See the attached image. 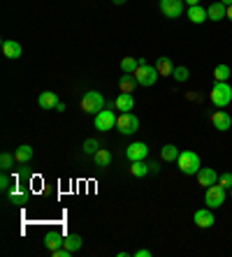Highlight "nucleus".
Returning a JSON list of instances; mask_svg holds the SVG:
<instances>
[{
	"instance_id": "aec40b11",
	"label": "nucleus",
	"mask_w": 232,
	"mask_h": 257,
	"mask_svg": "<svg viewBox=\"0 0 232 257\" xmlns=\"http://www.w3.org/2000/svg\"><path fill=\"white\" fill-rule=\"evenodd\" d=\"M93 165H96L98 169L109 167V165H112V153H109L107 149H100L96 156H93Z\"/></svg>"
},
{
	"instance_id": "dca6fc26",
	"label": "nucleus",
	"mask_w": 232,
	"mask_h": 257,
	"mask_svg": "<svg viewBox=\"0 0 232 257\" xmlns=\"http://www.w3.org/2000/svg\"><path fill=\"white\" fill-rule=\"evenodd\" d=\"M114 102H116V111H121V114L132 111V107H135V97H132L130 93H119V97Z\"/></svg>"
},
{
	"instance_id": "423d86ee",
	"label": "nucleus",
	"mask_w": 232,
	"mask_h": 257,
	"mask_svg": "<svg viewBox=\"0 0 232 257\" xmlns=\"http://www.w3.org/2000/svg\"><path fill=\"white\" fill-rule=\"evenodd\" d=\"M116 120H119V116L112 111V107H105L102 111H98L96 114L93 125H96V130L107 132V130H112V127H116Z\"/></svg>"
},
{
	"instance_id": "a19ab883",
	"label": "nucleus",
	"mask_w": 232,
	"mask_h": 257,
	"mask_svg": "<svg viewBox=\"0 0 232 257\" xmlns=\"http://www.w3.org/2000/svg\"><path fill=\"white\" fill-rule=\"evenodd\" d=\"M230 197H232V188H230Z\"/></svg>"
},
{
	"instance_id": "7c9ffc66",
	"label": "nucleus",
	"mask_w": 232,
	"mask_h": 257,
	"mask_svg": "<svg viewBox=\"0 0 232 257\" xmlns=\"http://www.w3.org/2000/svg\"><path fill=\"white\" fill-rule=\"evenodd\" d=\"M10 199H12V204H26L28 202V197H26L24 192H19V190H10Z\"/></svg>"
},
{
	"instance_id": "2eb2a0df",
	"label": "nucleus",
	"mask_w": 232,
	"mask_h": 257,
	"mask_svg": "<svg viewBox=\"0 0 232 257\" xmlns=\"http://www.w3.org/2000/svg\"><path fill=\"white\" fill-rule=\"evenodd\" d=\"M63 243H65V236L58 232H47V236H44V248L47 250H58V248H63Z\"/></svg>"
},
{
	"instance_id": "b1692460",
	"label": "nucleus",
	"mask_w": 232,
	"mask_h": 257,
	"mask_svg": "<svg viewBox=\"0 0 232 257\" xmlns=\"http://www.w3.org/2000/svg\"><path fill=\"white\" fill-rule=\"evenodd\" d=\"M135 86H139V84H137V79H135V74H123V77L119 79L121 93H132V90H135Z\"/></svg>"
},
{
	"instance_id": "ea45409f",
	"label": "nucleus",
	"mask_w": 232,
	"mask_h": 257,
	"mask_svg": "<svg viewBox=\"0 0 232 257\" xmlns=\"http://www.w3.org/2000/svg\"><path fill=\"white\" fill-rule=\"evenodd\" d=\"M112 3H114V5H123L125 0H112Z\"/></svg>"
},
{
	"instance_id": "c9c22d12",
	"label": "nucleus",
	"mask_w": 232,
	"mask_h": 257,
	"mask_svg": "<svg viewBox=\"0 0 232 257\" xmlns=\"http://www.w3.org/2000/svg\"><path fill=\"white\" fill-rule=\"evenodd\" d=\"M149 167H151V172H158V169H161V165H158V162H149Z\"/></svg>"
},
{
	"instance_id": "6e6552de",
	"label": "nucleus",
	"mask_w": 232,
	"mask_h": 257,
	"mask_svg": "<svg viewBox=\"0 0 232 257\" xmlns=\"http://www.w3.org/2000/svg\"><path fill=\"white\" fill-rule=\"evenodd\" d=\"M186 10V0H161V12L167 19H179Z\"/></svg>"
},
{
	"instance_id": "f704fd0d",
	"label": "nucleus",
	"mask_w": 232,
	"mask_h": 257,
	"mask_svg": "<svg viewBox=\"0 0 232 257\" xmlns=\"http://www.w3.org/2000/svg\"><path fill=\"white\" fill-rule=\"evenodd\" d=\"M135 255H137V257H151V250H146V248H142V250H137Z\"/></svg>"
},
{
	"instance_id": "ddd939ff",
	"label": "nucleus",
	"mask_w": 232,
	"mask_h": 257,
	"mask_svg": "<svg viewBox=\"0 0 232 257\" xmlns=\"http://www.w3.org/2000/svg\"><path fill=\"white\" fill-rule=\"evenodd\" d=\"M58 95L56 93H51V90H44V93H40V97H37V104H40L42 109H47V111H56V104H58Z\"/></svg>"
},
{
	"instance_id": "72a5a7b5",
	"label": "nucleus",
	"mask_w": 232,
	"mask_h": 257,
	"mask_svg": "<svg viewBox=\"0 0 232 257\" xmlns=\"http://www.w3.org/2000/svg\"><path fill=\"white\" fill-rule=\"evenodd\" d=\"M51 255H54V257H70V255H72V250H67L65 245H63V248H58V250H54V252H51Z\"/></svg>"
},
{
	"instance_id": "4468645a",
	"label": "nucleus",
	"mask_w": 232,
	"mask_h": 257,
	"mask_svg": "<svg viewBox=\"0 0 232 257\" xmlns=\"http://www.w3.org/2000/svg\"><path fill=\"white\" fill-rule=\"evenodd\" d=\"M3 54H5V58L17 60V58H21L24 49H21L19 42H14V40H3Z\"/></svg>"
},
{
	"instance_id": "f257e3e1",
	"label": "nucleus",
	"mask_w": 232,
	"mask_h": 257,
	"mask_svg": "<svg viewBox=\"0 0 232 257\" xmlns=\"http://www.w3.org/2000/svg\"><path fill=\"white\" fill-rule=\"evenodd\" d=\"M209 100L216 109H225L232 102V86L227 81H216L214 88L209 90Z\"/></svg>"
},
{
	"instance_id": "f03ea898",
	"label": "nucleus",
	"mask_w": 232,
	"mask_h": 257,
	"mask_svg": "<svg viewBox=\"0 0 232 257\" xmlns=\"http://www.w3.org/2000/svg\"><path fill=\"white\" fill-rule=\"evenodd\" d=\"M177 165L181 169V174H186V176H197V172L202 169L200 156H197L195 151H181L177 158Z\"/></svg>"
},
{
	"instance_id": "c85d7f7f",
	"label": "nucleus",
	"mask_w": 232,
	"mask_h": 257,
	"mask_svg": "<svg viewBox=\"0 0 232 257\" xmlns=\"http://www.w3.org/2000/svg\"><path fill=\"white\" fill-rule=\"evenodd\" d=\"M98 151H100V142L93 137H89L86 142H84V153H89V156H96Z\"/></svg>"
},
{
	"instance_id": "473e14b6",
	"label": "nucleus",
	"mask_w": 232,
	"mask_h": 257,
	"mask_svg": "<svg viewBox=\"0 0 232 257\" xmlns=\"http://www.w3.org/2000/svg\"><path fill=\"white\" fill-rule=\"evenodd\" d=\"M218 183L225 188V190H227V188H232V174H230V172L220 174V176H218Z\"/></svg>"
},
{
	"instance_id": "e433bc0d",
	"label": "nucleus",
	"mask_w": 232,
	"mask_h": 257,
	"mask_svg": "<svg viewBox=\"0 0 232 257\" xmlns=\"http://www.w3.org/2000/svg\"><path fill=\"white\" fill-rule=\"evenodd\" d=\"M186 5L193 7V5H200V0H186Z\"/></svg>"
},
{
	"instance_id": "39448f33",
	"label": "nucleus",
	"mask_w": 232,
	"mask_h": 257,
	"mask_svg": "<svg viewBox=\"0 0 232 257\" xmlns=\"http://www.w3.org/2000/svg\"><path fill=\"white\" fill-rule=\"evenodd\" d=\"M225 197H227L225 188L220 186V183H214V186H209L207 192H204V204H207L209 209H220L225 204Z\"/></svg>"
},
{
	"instance_id": "412c9836",
	"label": "nucleus",
	"mask_w": 232,
	"mask_h": 257,
	"mask_svg": "<svg viewBox=\"0 0 232 257\" xmlns=\"http://www.w3.org/2000/svg\"><path fill=\"white\" fill-rule=\"evenodd\" d=\"M156 70H158V74H163V77H172L174 65H172V60L167 58V56H161V58L156 60Z\"/></svg>"
},
{
	"instance_id": "a878e982",
	"label": "nucleus",
	"mask_w": 232,
	"mask_h": 257,
	"mask_svg": "<svg viewBox=\"0 0 232 257\" xmlns=\"http://www.w3.org/2000/svg\"><path fill=\"white\" fill-rule=\"evenodd\" d=\"M67 248V250H72V252H77L79 248L84 245V241H82V236L79 234H70V236H65V243H63Z\"/></svg>"
},
{
	"instance_id": "7ed1b4c3",
	"label": "nucleus",
	"mask_w": 232,
	"mask_h": 257,
	"mask_svg": "<svg viewBox=\"0 0 232 257\" xmlns=\"http://www.w3.org/2000/svg\"><path fill=\"white\" fill-rule=\"evenodd\" d=\"M158 70H156V65H149L144 58H139V67L135 70V79L137 84L144 86V88H149V86H153L156 81H158Z\"/></svg>"
},
{
	"instance_id": "4c0bfd02",
	"label": "nucleus",
	"mask_w": 232,
	"mask_h": 257,
	"mask_svg": "<svg viewBox=\"0 0 232 257\" xmlns=\"http://www.w3.org/2000/svg\"><path fill=\"white\" fill-rule=\"evenodd\" d=\"M227 19H230V21H232V5L227 7Z\"/></svg>"
},
{
	"instance_id": "5701e85b",
	"label": "nucleus",
	"mask_w": 232,
	"mask_h": 257,
	"mask_svg": "<svg viewBox=\"0 0 232 257\" xmlns=\"http://www.w3.org/2000/svg\"><path fill=\"white\" fill-rule=\"evenodd\" d=\"M151 172V167L146 165L144 160H135V162H130V174L132 176H137V179H144L146 174Z\"/></svg>"
},
{
	"instance_id": "20e7f679",
	"label": "nucleus",
	"mask_w": 232,
	"mask_h": 257,
	"mask_svg": "<svg viewBox=\"0 0 232 257\" xmlns=\"http://www.w3.org/2000/svg\"><path fill=\"white\" fill-rule=\"evenodd\" d=\"M102 109H105V97H102V93H98V90H89V93L82 97V111L96 116L98 111H102Z\"/></svg>"
},
{
	"instance_id": "0eeeda50",
	"label": "nucleus",
	"mask_w": 232,
	"mask_h": 257,
	"mask_svg": "<svg viewBox=\"0 0 232 257\" xmlns=\"http://www.w3.org/2000/svg\"><path fill=\"white\" fill-rule=\"evenodd\" d=\"M116 127H119L121 135H135L137 130H139V118H137L135 114H130V111H125V114H119V120H116Z\"/></svg>"
},
{
	"instance_id": "bb28decb",
	"label": "nucleus",
	"mask_w": 232,
	"mask_h": 257,
	"mask_svg": "<svg viewBox=\"0 0 232 257\" xmlns=\"http://www.w3.org/2000/svg\"><path fill=\"white\" fill-rule=\"evenodd\" d=\"M214 79H216V81H227V79H230V65H225V63L216 65V70H214Z\"/></svg>"
},
{
	"instance_id": "9d476101",
	"label": "nucleus",
	"mask_w": 232,
	"mask_h": 257,
	"mask_svg": "<svg viewBox=\"0 0 232 257\" xmlns=\"http://www.w3.org/2000/svg\"><path fill=\"white\" fill-rule=\"evenodd\" d=\"M149 156V146L144 142H135V144H130L128 149H125V158L130 162H135V160H144V158Z\"/></svg>"
},
{
	"instance_id": "cd10ccee",
	"label": "nucleus",
	"mask_w": 232,
	"mask_h": 257,
	"mask_svg": "<svg viewBox=\"0 0 232 257\" xmlns=\"http://www.w3.org/2000/svg\"><path fill=\"white\" fill-rule=\"evenodd\" d=\"M14 162H17V156H12V153H3V156H0V167H3V172H12Z\"/></svg>"
},
{
	"instance_id": "393cba45",
	"label": "nucleus",
	"mask_w": 232,
	"mask_h": 257,
	"mask_svg": "<svg viewBox=\"0 0 232 257\" xmlns=\"http://www.w3.org/2000/svg\"><path fill=\"white\" fill-rule=\"evenodd\" d=\"M139 67V58H132V56H125L123 60H121V70H123V74H135V70Z\"/></svg>"
},
{
	"instance_id": "f3484780",
	"label": "nucleus",
	"mask_w": 232,
	"mask_h": 257,
	"mask_svg": "<svg viewBox=\"0 0 232 257\" xmlns=\"http://www.w3.org/2000/svg\"><path fill=\"white\" fill-rule=\"evenodd\" d=\"M186 14H188V19H191L193 24H204V21H209V14L207 10H204L202 5H193L186 10Z\"/></svg>"
},
{
	"instance_id": "58836bf2",
	"label": "nucleus",
	"mask_w": 232,
	"mask_h": 257,
	"mask_svg": "<svg viewBox=\"0 0 232 257\" xmlns=\"http://www.w3.org/2000/svg\"><path fill=\"white\" fill-rule=\"evenodd\" d=\"M220 3H223L225 7H230V5H232V0H220Z\"/></svg>"
},
{
	"instance_id": "4be33fe9",
	"label": "nucleus",
	"mask_w": 232,
	"mask_h": 257,
	"mask_svg": "<svg viewBox=\"0 0 232 257\" xmlns=\"http://www.w3.org/2000/svg\"><path fill=\"white\" fill-rule=\"evenodd\" d=\"M179 153L181 151L174 146V144H165L161 149V158H163V162H177V158H179Z\"/></svg>"
},
{
	"instance_id": "a211bd4d",
	"label": "nucleus",
	"mask_w": 232,
	"mask_h": 257,
	"mask_svg": "<svg viewBox=\"0 0 232 257\" xmlns=\"http://www.w3.org/2000/svg\"><path fill=\"white\" fill-rule=\"evenodd\" d=\"M207 14H209V21H216V24H218L220 19H225V17H227V7L218 0V3H214V5H209V7H207Z\"/></svg>"
},
{
	"instance_id": "6ab92c4d",
	"label": "nucleus",
	"mask_w": 232,
	"mask_h": 257,
	"mask_svg": "<svg viewBox=\"0 0 232 257\" xmlns=\"http://www.w3.org/2000/svg\"><path fill=\"white\" fill-rule=\"evenodd\" d=\"M14 156H17L19 165H28V162L33 160V146H28V144H21V146L14 151Z\"/></svg>"
},
{
	"instance_id": "9b49d317",
	"label": "nucleus",
	"mask_w": 232,
	"mask_h": 257,
	"mask_svg": "<svg viewBox=\"0 0 232 257\" xmlns=\"http://www.w3.org/2000/svg\"><path fill=\"white\" fill-rule=\"evenodd\" d=\"M211 123H214V127L218 132H227L232 127V116L227 114V111H214V114H211Z\"/></svg>"
},
{
	"instance_id": "2f4dec72",
	"label": "nucleus",
	"mask_w": 232,
	"mask_h": 257,
	"mask_svg": "<svg viewBox=\"0 0 232 257\" xmlns=\"http://www.w3.org/2000/svg\"><path fill=\"white\" fill-rule=\"evenodd\" d=\"M0 190H3V192L12 190V179L7 176V172H3V176H0Z\"/></svg>"
},
{
	"instance_id": "f8f14e48",
	"label": "nucleus",
	"mask_w": 232,
	"mask_h": 257,
	"mask_svg": "<svg viewBox=\"0 0 232 257\" xmlns=\"http://www.w3.org/2000/svg\"><path fill=\"white\" fill-rule=\"evenodd\" d=\"M197 183H200L202 188H209V186H214V183H218V174H216V169L202 167L200 172H197Z\"/></svg>"
},
{
	"instance_id": "1a4fd4ad",
	"label": "nucleus",
	"mask_w": 232,
	"mask_h": 257,
	"mask_svg": "<svg viewBox=\"0 0 232 257\" xmlns=\"http://www.w3.org/2000/svg\"><path fill=\"white\" fill-rule=\"evenodd\" d=\"M193 220H195V225L197 227H202V229H209L211 225L216 222V218H214V209H197L195 211V215H193Z\"/></svg>"
},
{
	"instance_id": "c756f323",
	"label": "nucleus",
	"mask_w": 232,
	"mask_h": 257,
	"mask_svg": "<svg viewBox=\"0 0 232 257\" xmlns=\"http://www.w3.org/2000/svg\"><path fill=\"white\" fill-rule=\"evenodd\" d=\"M172 77L177 79V81H188V79H191V70H188V67H184V65H179V67H174Z\"/></svg>"
}]
</instances>
